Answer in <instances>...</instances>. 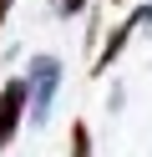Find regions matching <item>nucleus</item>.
I'll return each mask as SVG.
<instances>
[{"mask_svg": "<svg viewBox=\"0 0 152 157\" xmlns=\"http://www.w3.org/2000/svg\"><path fill=\"white\" fill-rule=\"evenodd\" d=\"M25 71H30L25 76V117L46 122L51 106H56V91H61V61L56 56H36Z\"/></svg>", "mask_w": 152, "mask_h": 157, "instance_id": "nucleus-1", "label": "nucleus"}, {"mask_svg": "<svg viewBox=\"0 0 152 157\" xmlns=\"http://www.w3.org/2000/svg\"><path fill=\"white\" fill-rule=\"evenodd\" d=\"M147 21H152V5H137V10H132L127 21H122L117 31L107 36V46H101V51H96V76H101V71H111V61H117V56L127 51V41H132V31H142V25H147Z\"/></svg>", "mask_w": 152, "mask_h": 157, "instance_id": "nucleus-2", "label": "nucleus"}, {"mask_svg": "<svg viewBox=\"0 0 152 157\" xmlns=\"http://www.w3.org/2000/svg\"><path fill=\"white\" fill-rule=\"evenodd\" d=\"M20 117H25V81H5L0 86V147L15 142Z\"/></svg>", "mask_w": 152, "mask_h": 157, "instance_id": "nucleus-3", "label": "nucleus"}, {"mask_svg": "<svg viewBox=\"0 0 152 157\" xmlns=\"http://www.w3.org/2000/svg\"><path fill=\"white\" fill-rule=\"evenodd\" d=\"M71 157H91V127L71 122Z\"/></svg>", "mask_w": 152, "mask_h": 157, "instance_id": "nucleus-4", "label": "nucleus"}, {"mask_svg": "<svg viewBox=\"0 0 152 157\" xmlns=\"http://www.w3.org/2000/svg\"><path fill=\"white\" fill-rule=\"evenodd\" d=\"M51 10L71 21V15H81V10H86V0H51Z\"/></svg>", "mask_w": 152, "mask_h": 157, "instance_id": "nucleus-5", "label": "nucleus"}, {"mask_svg": "<svg viewBox=\"0 0 152 157\" xmlns=\"http://www.w3.org/2000/svg\"><path fill=\"white\" fill-rule=\"evenodd\" d=\"M10 5H15V0H0V25H5V15H10Z\"/></svg>", "mask_w": 152, "mask_h": 157, "instance_id": "nucleus-6", "label": "nucleus"}, {"mask_svg": "<svg viewBox=\"0 0 152 157\" xmlns=\"http://www.w3.org/2000/svg\"><path fill=\"white\" fill-rule=\"evenodd\" d=\"M111 5H122V0H111Z\"/></svg>", "mask_w": 152, "mask_h": 157, "instance_id": "nucleus-7", "label": "nucleus"}]
</instances>
